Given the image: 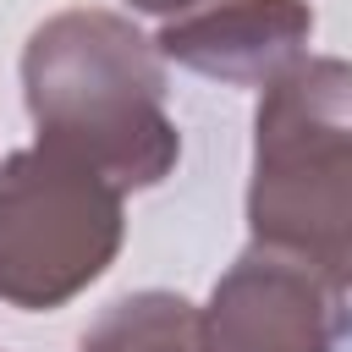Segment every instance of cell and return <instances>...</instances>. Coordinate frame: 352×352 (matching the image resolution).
<instances>
[{
	"instance_id": "cell-1",
	"label": "cell",
	"mask_w": 352,
	"mask_h": 352,
	"mask_svg": "<svg viewBox=\"0 0 352 352\" xmlns=\"http://www.w3.org/2000/svg\"><path fill=\"white\" fill-rule=\"evenodd\" d=\"M160 60L154 38L99 6H72L38 22L22 50V99L38 143L94 165L121 192L160 187L182 160Z\"/></svg>"
},
{
	"instance_id": "cell-2",
	"label": "cell",
	"mask_w": 352,
	"mask_h": 352,
	"mask_svg": "<svg viewBox=\"0 0 352 352\" xmlns=\"http://www.w3.org/2000/svg\"><path fill=\"white\" fill-rule=\"evenodd\" d=\"M253 116L248 231L258 248L286 253L352 286V60L302 55Z\"/></svg>"
},
{
	"instance_id": "cell-3",
	"label": "cell",
	"mask_w": 352,
	"mask_h": 352,
	"mask_svg": "<svg viewBox=\"0 0 352 352\" xmlns=\"http://www.w3.org/2000/svg\"><path fill=\"white\" fill-rule=\"evenodd\" d=\"M121 187L60 148L0 160V302L22 314L66 308L121 253Z\"/></svg>"
},
{
	"instance_id": "cell-4",
	"label": "cell",
	"mask_w": 352,
	"mask_h": 352,
	"mask_svg": "<svg viewBox=\"0 0 352 352\" xmlns=\"http://www.w3.org/2000/svg\"><path fill=\"white\" fill-rule=\"evenodd\" d=\"M198 324L204 352H336L346 314L341 286L253 242L214 280Z\"/></svg>"
},
{
	"instance_id": "cell-5",
	"label": "cell",
	"mask_w": 352,
	"mask_h": 352,
	"mask_svg": "<svg viewBox=\"0 0 352 352\" xmlns=\"http://www.w3.org/2000/svg\"><path fill=\"white\" fill-rule=\"evenodd\" d=\"M308 33H314L308 0H198L165 16L154 50L231 88H270L286 66L302 60Z\"/></svg>"
},
{
	"instance_id": "cell-6",
	"label": "cell",
	"mask_w": 352,
	"mask_h": 352,
	"mask_svg": "<svg viewBox=\"0 0 352 352\" xmlns=\"http://www.w3.org/2000/svg\"><path fill=\"white\" fill-rule=\"evenodd\" d=\"M77 352H204V324L176 292H126L99 308Z\"/></svg>"
},
{
	"instance_id": "cell-7",
	"label": "cell",
	"mask_w": 352,
	"mask_h": 352,
	"mask_svg": "<svg viewBox=\"0 0 352 352\" xmlns=\"http://www.w3.org/2000/svg\"><path fill=\"white\" fill-rule=\"evenodd\" d=\"M138 11H148V16H176V11H187V6H198V0H132Z\"/></svg>"
}]
</instances>
